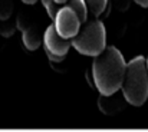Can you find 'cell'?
Masks as SVG:
<instances>
[{
    "instance_id": "14",
    "label": "cell",
    "mask_w": 148,
    "mask_h": 132,
    "mask_svg": "<svg viewBox=\"0 0 148 132\" xmlns=\"http://www.w3.org/2000/svg\"><path fill=\"white\" fill-rule=\"evenodd\" d=\"M137 4H140L141 7H148V0H134Z\"/></svg>"
},
{
    "instance_id": "16",
    "label": "cell",
    "mask_w": 148,
    "mask_h": 132,
    "mask_svg": "<svg viewBox=\"0 0 148 132\" xmlns=\"http://www.w3.org/2000/svg\"><path fill=\"white\" fill-rule=\"evenodd\" d=\"M55 1H56V3H59V4H63L66 0H55Z\"/></svg>"
},
{
    "instance_id": "17",
    "label": "cell",
    "mask_w": 148,
    "mask_h": 132,
    "mask_svg": "<svg viewBox=\"0 0 148 132\" xmlns=\"http://www.w3.org/2000/svg\"><path fill=\"white\" fill-rule=\"evenodd\" d=\"M145 63H147V69H148V57H147V60H145Z\"/></svg>"
},
{
    "instance_id": "9",
    "label": "cell",
    "mask_w": 148,
    "mask_h": 132,
    "mask_svg": "<svg viewBox=\"0 0 148 132\" xmlns=\"http://www.w3.org/2000/svg\"><path fill=\"white\" fill-rule=\"evenodd\" d=\"M85 3H86V7L91 10V13L97 17L105 12L108 6V0H85Z\"/></svg>"
},
{
    "instance_id": "8",
    "label": "cell",
    "mask_w": 148,
    "mask_h": 132,
    "mask_svg": "<svg viewBox=\"0 0 148 132\" xmlns=\"http://www.w3.org/2000/svg\"><path fill=\"white\" fill-rule=\"evenodd\" d=\"M65 4L69 6L76 13V16L81 22H85L88 19V7H86L85 0H66Z\"/></svg>"
},
{
    "instance_id": "5",
    "label": "cell",
    "mask_w": 148,
    "mask_h": 132,
    "mask_svg": "<svg viewBox=\"0 0 148 132\" xmlns=\"http://www.w3.org/2000/svg\"><path fill=\"white\" fill-rule=\"evenodd\" d=\"M43 46H45L46 52H50L53 55H59V56H66L72 43H71V39L62 38L56 32L53 25H49L43 35Z\"/></svg>"
},
{
    "instance_id": "1",
    "label": "cell",
    "mask_w": 148,
    "mask_h": 132,
    "mask_svg": "<svg viewBox=\"0 0 148 132\" xmlns=\"http://www.w3.org/2000/svg\"><path fill=\"white\" fill-rule=\"evenodd\" d=\"M127 62L122 53L115 46H105L92 62V79L94 86L99 93L108 95L121 88Z\"/></svg>"
},
{
    "instance_id": "13",
    "label": "cell",
    "mask_w": 148,
    "mask_h": 132,
    "mask_svg": "<svg viewBox=\"0 0 148 132\" xmlns=\"http://www.w3.org/2000/svg\"><path fill=\"white\" fill-rule=\"evenodd\" d=\"M128 3H130V0H114L115 7H116V9H119V10L127 9V7H128Z\"/></svg>"
},
{
    "instance_id": "10",
    "label": "cell",
    "mask_w": 148,
    "mask_h": 132,
    "mask_svg": "<svg viewBox=\"0 0 148 132\" xmlns=\"http://www.w3.org/2000/svg\"><path fill=\"white\" fill-rule=\"evenodd\" d=\"M16 27H17V26H16V20H13L12 16H10L9 19L1 20V23H0V33H1L3 36H12V35L14 33Z\"/></svg>"
},
{
    "instance_id": "4",
    "label": "cell",
    "mask_w": 148,
    "mask_h": 132,
    "mask_svg": "<svg viewBox=\"0 0 148 132\" xmlns=\"http://www.w3.org/2000/svg\"><path fill=\"white\" fill-rule=\"evenodd\" d=\"M53 20H55L53 26H55L56 32L62 38H66V39H72L76 35V32L79 30L81 23H82L78 19L76 13L66 4L58 9Z\"/></svg>"
},
{
    "instance_id": "15",
    "label": "cell",
    "mask_w": 148,
    "mask_h": 132,
    "mask_svg": "<svg viewBox=\"0 0 148 132\" xmlns=\"http://www.w3.org/2000/svg\"><path fill=\"white\" fill-rule=\"evenodd\" d=\"M23 3H26V4H35L38 0H22Z\"/></svg>"
},
{
    "instance_id": "12",
    "label": "cell",
    "mask_w": 148,
    "mask_h": 132,
    "mask_svg": "<svg viewBox=\"0 0 148 132\" xmlns=\"http://www.w3.org/2000/svg\"><path fill=\"white\" fill-rule=\"evenodd\" d=\"M42 1V4L45 6V9H46V12H48V14H49L50 19H53L55 17V14H56V12H58V9L60 7V4L59 3H56L55 0H40Z\"/></svg>"
},
{
    "instance_id": "2",
    "label": "cell",
    "mask_w": 148,
    "mask_h": 132,
    "mask_svg": "<svg viewBox=\"0 0 148 132\" xmlns=\"http://www.w3.org/2000/svg\"><path fill=\"white\" fill-rule=\"evenodd\" d=\"M121 92L125 101L134 106H141L148 98V69L144 56H137L127 62Z\"/></svg>"
},
{
    "instance_id": "7",
    "label": "cell",
    "mask_w": 148,
    "mask_h": 132,
    "mask_svg": "<svg viewBox=\"0 0 148 132\" xmlns=\"http://www.w3.org/2000/svg\"><path fill=\"white\" fill-rule=\"evenodd\" d=\"M125 102L127 101H125L121 89H118L108 95L101 93V96L98 98V108L102 114L111 116V115H116L118 112H121L125 108Z\"/></svg>"
},
{
    "instance_id": "6",
    "label": "cell",
    "mask_w": 148,
    "mask_h": 132,
    "mask_svg": "<svg viewBox=\"0 0 148 132\" xmlns=\"http://www.w3.org/2000/svg\"><path fill=\"white\" fill-rule=\"evenodd\" d=\"M16 26L22 30L23 43L29 50H36L42 43V35L35 23H32L25 16H19L16 19Z\"/></svg>"
},
{
    "instance_id": "11",
    "label": "cell",
    "mask_w": 148,
    "mask_h": 132,
    "mask_svg": "<svg viewBox=\"0 0 148 132\" xmlns=\"http://www.w3.org/2000/svg\"><path fill=\"white\" fill-rule=\"evenodd\" d=\"M13 13V0H0V20H6Z\"/></svg>"
},
{
    "instance_id": "3",
    "label": "cell",
    "mask_w": 148,
    "mask_h": 132,
    "mask_svg": "<svg viewBox=\"0 0 148 132\" xmlns=\"http://www.w3.org/2000/svg\"><path fill=\"white\" fill-rule=\"evenodd\" d=\"M72 46L82 55L95 56L106 46L105 26L99 19H86L81 23L79 30L71 39Z\"/></svg>"
}]
</instances>
